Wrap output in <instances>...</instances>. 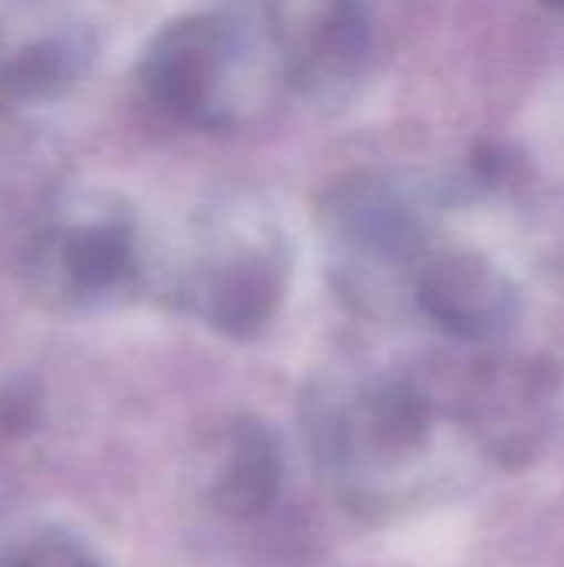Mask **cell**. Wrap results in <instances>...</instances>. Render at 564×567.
<instances>
[{
  "label": "cell",
  "mask_w": 564,
  "mask_h": 567,
  "mask_svg": "<svg viewBox=\"0 0 564 567\" xmlns=\"http://www.w3.org/2000/svg\"><path fill=\"white\" fill-rule=\"evenodd\" d=\"M289 292V246L276 223L246 206L209 213L196 226L176 279V302L209 332L249 342L279 316Z\"/></svg>",
  "instance_id": "cell-2"
},
{
  "label": "cell",
  "mask_w": 564,
  "mask_h": 567,
  "mask_svg": "<svg viewBox=\"0 0 564 567\" xmlns=\"http://www.w3.org/2000/svg\"><path fill=\"white\" fill-rule=\"evenodd\" d=\"M40 415V402H37V389L30 385H7L0 392V432L7 435H20L27 432Z\"/></svg>",
  "instance_id": "cell-10"
},
{
  "label": "cell",
  "mask_w": 564,
  "mask_h": 567,
  "mask_svg": "<svg viewBox=\"0 0 564 567\" xmlns=\"http://www.w3.org/2000/svg\"><path fill=\"white\" fill-rule=\"evenodd\" d=\"M545 3H548V7H555V10H562V13H564V0H545Z\"/></svg>",
  "instance_id": "cell-11"
},
{
  "label": "cell",
  "mask_w": 564,
  "mask_h": 567,
  "mask_svg": "<svg viewBox=\"0 0 564 567\" xmlns=\"http://www.w3.org/2000/svg\"><path fill=\"white\" fill-rule=\"evenodd\" d=\"M322 226L346 272L399 266L412 259L429 233L425 206L392 176L356 173L322 199Z\"/></svg>",
  "instance_id": "cell-6"
},
{
  "label": "cell",
  "mask_w": 564,
  "mask_h": 567,
  "mask_svg": "<svg viewBox=\"0 0 564 567\" xmlns=\"http://www.w3.org/2000/svg\"><path fill=\"white\" fill-rule=\"evenodd\" d=\"M286 458L276 432L259 419H236L219 442L209 498L233 518H256L269 512L283 492Z\"/></svg>",
  "instance_id": "cell-8"
},
{
  "label": "cell",
  "mask_w": 564,
  "mask_h": 567,
  "mask_svg": "<svg viewBox=\"0 0 564 567\" xmlns=\"http://www.w3.org/2000/svg\"><path fill=\"white\" fill-rule=\"evenodd\" d=\"M0 567H110L93 542L66 525H33L0 548Z\"/></svg>",
  "instance_id": "cell-9"
},
{
  "label": "cell",
  "mask_w": 564,
  "mask_h": 567,
  "mask_svg": "<svg viewBox=\"0 0 564 567\" xmlns=\"http://www.w3.org/2000/svg\"><path fill=\"white\" fill-rule=\"evenodd\" d=\"M96 60L93 27L60 0L0 7V93L17 103H53L73 93Z\"/></svg>",
  "instance_id": "cell-5"
},
{
  "label": "cell",
  "mask_w": 564,
  "mask_h": 567,
  "mask_svg": "<svg viewBox=\"0 0 564 567\" xmlns=\"http://www.w3.org/2000/svg\"><path fill=\"white\" fill-rule=\"evenodd\" d=\"M283 66L286 86L316 100L352 90L372 56L362 0H249Z\"/></svg>",
  "instance_id": "cell-4"
},
{
  "label": "cell",
  "mask_w": 564,
  "mask_h": 567,
  "mask_svg": "<svg viewBox=\"0 0 564 567\" xmlns=\"http://www.w3.org/2000/svg\"><path fill=\"white\" fill-rule=\"evenodd\" d=\"M419 306L452 336H489L512 316V286L479 256H442L419 272Z\"/></svg>",
  "instance_id": "cell-7"
},
{
  "label": "cell",
  "mask_w": 564,
  "mask_h": 567,
  "mask_svg": "<svg viewBox=\"0 0 564 567\" xmlns=\"http://www.w3.org/2000/svg\"><path fill=\"white\" fill-rule=\"evenodd\" d=\"M140 83L166 116L209 133L259 123L289 90L249 0L166 23L143 50Z\"/></svg>",
  "instance_id": "cell-1"
},
{
  "label": "cell",
  "mask_w": 564,
  "mask_h": 567,
  "mask_svg": "<svg viewBox=\"0 0 564 567\" xmlns=\"http://www.w3.org/2000/svg\"><path fill=\"white\" fill-rule=\"evenodd\" d=\"M143 279L133 213L103 193L63 203L30 256L33 292L63 312H93L136 292Z\"/></svg>",
  "instance_id": "cell-3"
}]
</instances>
